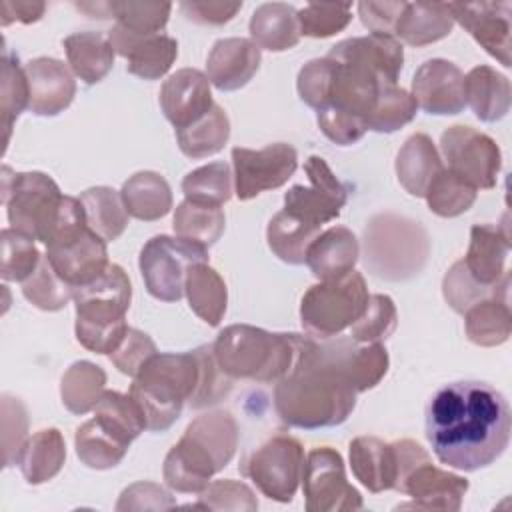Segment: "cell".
I'll list each match as a JSON object with an SVG mask.
<instances>
[{"instance_id":"cell-40","label":"cell","mask_w":512,"mask_h":512,"mask_svg":"<svg viewBox=\"0 0 512 512\" xmlns=\"http://www.w3.org/2000/svg\"><path fill=\"white\" fill-rule=\"evenodd\" d=\"M230 138V120L228 114L214 104L202 118L196 122L178 128L176 140L184 156L188 158H208L220 152Z\"/></svg>"},{"instance_id":"cell-22","label":"cell","mask_w":512,"mask_h":512,"mask_svg":"<svg viewBox=\"0 0 512 512\" xmlns=\"http://www.w3.org/2000/svg\"><path fill=\"white\" fill-rule=\"evenodd\" d=\"M260 60V48L250 38H220L208 54L206 76L218 90L232 92L252 80Z\"/></svg>"},{"instance_id":"cell-54","label":"cell","mask_w":512,"mask_h":512,"mask_svg":"<svg viewBox=\"0 0 512 512\" xmlns=\"http://www.w3.org/2000/svg\"><path fill=\"white\" fill-rule=\"evenodd\" d=\"M194 352L200 362V378L194 394L188 400V406L194 410H200L224 400L232 390V378L226 376L218 366L212 344L198 346Z\"/></svg>"},{"instance_id":"cell-53","label":"cell","mask_w":512,"mask_h":512,"mask_svg":"<svg viewBox=\"0 0 512 512\" xmlns=\"http://www.w3.org/2000/svg\"><path fill=\"white\" fill-rule=\"evenodd\" d=\"M398 326L396 304L386 294H370L364 314L350 326V338L356 342H382Z\"/></svg>"},{"instance_id":"cell-63","label":"cell","mask_w":512,"mask_h":512,"mask_svg":"<svg viewBox=\"0 0 512 512\" xmlns=\"http://www.w3.org/2000/svg\"><path fill=\"white\" fill-rule=\"evenodd\" d=\"M242 8V2H182L180 10L184 16L196 24L220 26L230 22L236 12Z\"/></svg>"},{"instance_id":"cell-51","label":"cell","mask_w":512,"mask_h":512,"mask_svg":"<svg viewBox=\"0 0 512 512\" xmlns=\"http://www.w3.org/2000/svg\"><path fill=\"white\" fill-rule=\"evenodd\" d=\"M42 256L34 240L14 228L2 230V266L6 282H26L38 268Z\"/></svg>"},{"instance_id":"cell-29","label":"cell","mask_w":512,"mask_h":512,"mask_svg":"<svg viewBox=\"0 0 512 512\" xmlns=\"http://www.w3.org/2000/svg\"><path fill=\"white\" fill-rule=\"evenodd\" d=\"M466 104L482 122L502 120L512 102L510 80L492 66H476L464 76Z\"/></svg>"},{"instance_id":"cell-3","label":"cell","mask_w":512,"mask_h":512,"mask_svg":"<svg viewBox=\"0 0 512 512\" xmlns=\"http://www.w3.org/2000/svg\"><path fill=\"white\" fill-rule=\"evenodd\" d=\"M306 336L268 332L250 324L226 326L212 344L218 366L232 380L278 382L296 366Z\"/></svg>"},{"instance_id":"cell-26","label":"cell","mask_w":512,"mask_h":512,"mask_svg":"<svg viewBox=\"0 0 512 512\" xmlns=\"http://www.w3.org/2000/svg\"><path fill=\"white\" fill-rule=\"evenodd\" d=\"M350 466L356 480L374 494L396 486L398 458L394 444L376 436H358L350 442Z\"/></svg>"},{"instance_id":"cell-19","label":"cell","mask_w":512,"mask_h":512,"mask_svg":"<svg viewBox=\"0 0 512 512\" xmlns=\"http://www.w3.org/2000/svg\"><path fill=\"white\" fill-rule=\"evenodd\" d=\"M470 484L466 478L440 470L430 462L416 466L402 482L398 492H404L412 498L410 504L400 508H420V510H444L456 512L462 506V500Z\"/></svg>"},{"instance_id":"cell-10","label":"cell","mask_w":512,"mask_h":512,"mask_svg":"<svg viewBox=\"0 0 512 512\" xmlns=\"http://www.w3.org/2000/svg\"><path fill=\"white\" fill-rule=\"evenodd\" d=\"M304 470V448L298 438L278 434L254 450L242 472L270 500L290 502L298 490Z\"/></svg>"},{"instance_id":"cell-17","label":"cell","mask_w":512,"mask_h":512,"mask_svg":"<svg viewBox=\"0 0 512 512\" xmlns=\"http://www.w3.org/2000/svg\"><path fill=\"white\" fill-rule=\"evenodd\" d=\"M412 98L418 108L434 116L462 112L466 106L462 70L444 58L426 60L412 78Z\"/></svg>"},{"instance_id":"cell-12","label":"cell","mask_w":512,"mask_h":512,"mask_svg":"<svg viewBox=\"0 0 512 512\" xmlns=\"http://www.w3.org/2000/svg\"><path fill=\"white\" fill-rule=\"evenodd\" d=\"M440 150L448 170L470 182L474 188L490 190L498 182L502 154L498 144L484 132L454 124L440 136Z\"/></svg>"},{"instance_id":"cell-58","label":"cell","mask_w":512,"mask_h":512,"mask_svg":"<svg viewBox=\"0 0 512 512\" xmlns=\"http://www.w3.org/2000/svg\"><path fill=\"white\" fill-rule=\"evenodd\" d=\"M194 504V508H208V510H258V500L250 486L238 480H216L208 484Z\"/></svg>"},{"instance_id":"cell-35","label":"cell","mask_w":512,"mask_h":512,"mask_svg":"<svg viewBox=\"0 0 512 512\" xmlns=\"http://www.w3.org/2000/svg\"><path fill=\"white\" fill-rule=\"evenodd\" d=\"M64 50L72 72L86 84L100 82L114 66V48L108 34L76 32L64 38Z\"/></svg>"},{"instance_id":"cell-25","label":"cell","mask_w":512,"mask_h":512,"mask_svg":"<svg viewBox=\"0 0 512 512\" xmlns=\"http://www.w3.org/2000/svg\"><path fill=\"white\" fill-rule=\"evenodd\" d=\"M336 362L356 392L374 388L388 372L390 358L382 342H356L354 338H328Z\"/></svg>"},{"instance_id":"cell-45","label":"cell","mask_w":512,"mask_h":512,"mask_svg":"<svg viewBox=\"0 0 512 512\" xmlns=\"http://www.w3.org/2000/svg\"><path fill=\"white\" fill-rule=\"evenodd\" d=\"M478 188L460 178L448 168H442L430 182L424 198L428 208L442 218H454L464 214L476 202Z\"/></svg>"},{"instance_id":"cell-34","label":"cell","mask_w":512,"mask_h":512,"mask_svg":"<svg viewBox=\"0 0 512 512\" xmlns=\"http://www.w3.org/2000/svg\"><path fill=\"white\" fill-rule=\"evenodd\" d=\"M66 462V442L56 428H44L32 434L18 456V466L28 484L52 480Z\"/></svg>"},{"instance_id":"cell-38","label":"cell","mask_w":512,"mask_h":512,"mask_svg":"<svg viewBox=\"0 0 512 512\" xmlns=\"http://www.w3.org/2000/svg\"><path fill=\"white\" fill-rule=\"evenodd\" d=\"M318 234L320 226L308 224L286 210L274 214L266 228V240L274 256L294 266L306 262V250Z\"/></svg>"},{"instance_id":"cell-15","label":"cell","mask_w":512,"mask_h":512,"mask_svg":"<svg viewBox=\"0 0 512 512\" xmlns=\"http://www.w3.org/2000/svg\"><path fill=\"white\" fill-rule=\"evenodd\" d=\"M46 256L72 288L92 282L110 264L106 240L90 230L88 224L46 244Z\"/></svg>"},{"instance_id":"cell-8","label":"cell","mask_w":512,"mask_h":512,"mask_svg":"<svg viewBox=\"0 0 512 512\" xmlns=\"http://www.w3.org/2000/svg\"><path fill=\"white\" fill-rule=\"evenodd\" d=\"M64 194L44 172H12L2 168V204L6 206L10 228L48 242L62 208Z\"/></svg>"},{"instance_id":"cell-7","label":"cell","mask_w":512,"mask_h":512,"mask_svg":"<svg viewBox=\"0 0 512 512\" xmlns=\"http://www.w3.org/2000/svg\"><path fill=\"white\" fill-rule=\"evenodd\" d=\"M368 298L366 280L356 270L332 280H322L310 286L302 296V326L318 340L340 336L364 314Z\"/></svg>"},{"instance_id":"cell-4","label":"cell","mask_w":512,"mask_h":512,"mask_svg":"<svg viewBox=\"0 0 512 512\" xmlns=\"http://www.w3.org/2000/svg\"><path fill=\"white\" fill-rule=\"evenodd\" d=\"M200 362L196 352H156L134 376L128 394L140 406L146 430L166 432L182 414L198 386Z\"/></svg>"},{"instance_id":"cell-62","label":"cell","mask_w":512,"mask_h":512,"mask_svg":"<svg viewBox=\"0 0 512 512\" xmlns=\"http://www.w3.org/2000/svg\"><path fill=\"white\" fill-rule=\"evenodd\" d=\"M406 2H376L364 0L358 2V16L362 24L370 30V34L394 36L396 24L404 12Z\"/></svg>"},{"instance_id":"cell-20","label":"cell","mask_w":512,"mask_h":512,"mask_svg":"<svg viewBox=\"0 0 512 512\" xmlns=\"http://www.w3.org/2000/svg\"><path fill=\"white\" fill-rule=\"evenodd\" d=\"M212 106L210 80L196 68L176 70L160 88V108L176 130L196 122Z\"/></svg>"},{"instance_id":"cell-44","label":"cell","mask_w":512,"mask_h":512,"mask_svg":"<svg viewBox=\"0 0 512 512\" xmlns=\"http://www.w3.org/2000/svg\"><path fill=\"white\" fill-rule=\"evenodd\" d=\"M94 418L128 444L146 430V420L136 400L116 390H104L94 408Z\"/></svg>"},{"instance_id":"cell-16","label":"cell","mask_w":512,"mask_h":512,"mask_svg":"<svg viewBox=\"0 0 512 512\" xmlns=\"http://www.w3.org/2000/svg\"><path fill=\"white\" fill-rule=\"evenodd\" d=\"M454 22H458L470 36L502 66H512V6L510 2H450Z\"/></svg>"},{"instance_id":"cell-42","label":"cell","mask_w":512,"mask_h":512,"mask_svg":"<svg viewBox=\"0 0 512 512\" xmlns=\"http://www.w3.org/2000/svg\"><path fill=\"white\" fill-rule=\"evenodd\" d=\"M76 456L92 470H108L122 462L130 444L104 428L96 418L84 422L74 436Z\"/></svg>"},{"instance_id":"cell-23","label":"cell","mask_w":512,"mask_h":512,"mask_svg":"<svg viewBox=\"0 0 512 512\" xmlns=\"http://www.w3.org/2000/svg\"><path fill=\"white\" fill-rule=\"evenodd\" d=\"M216 472H220V466L214 456L186 432L170 448L162 466L168 488L182 494H200Z\"/></svg>"},{"instance_id":"cell-5","label":"cell","mask_w":512,"mask_h":512,"mask_svg":"<svg viewBox=\"0 0 512 512\" xmlns=\"http://www.w3.org/2000/svg\"><path fill=\"white\" fill-rule=\"evenodd\" d=\"M76 338L96 354H112L126 330V312L132 300L128 274L118 264L108 268L92 282L74 288Z\"/></svg>"},{"instance_id":"cell-55","label":"cell","mask_w":512,"mask_h":512,"mask_svg":"<svg viewBox=\"0 0 512 512\" xmlns=\"http://www.w3.org/2000/svg\"><path fill=\"white\" fill-rule=\"evenodd\" d=\"M352 20V4L310 2L298 10L300 34L310 38H328L342 32Z\"/></svg>"},{"instance_id":"cell-9","label":"cell","mask_w":512,"mask_h":512,"mask_svg":"<svg viewBox=\"0 0 512 512\" xmlns=\"http://www.w3.org/2000/svg\"><path fill=\"white\" fill-rule=\"evenodd\" d=\"M208 262V248L166 234L150 238L138 258L140 274L150 296L162 302H178L190 266Z\"/></svg>"},{"instance_id":"cell-32","label":"cell","mask_w":512,"mask_h":512,"mask_svg":"<svg viewBox=\"0 0 512 512\" xmlns=\"http://www.w3.org/2000/svg\"><path fill=\"white\" fill-rule=\"evenodd\" d=\"M454 28L448 4L442 2H406L396 24L394 38L408 46H426L446 38Z\"/></svg>"},{"instance_id":"cell-36","label":"cell","mask_w":512,"mask_h":512,"mask_svg":"<svg viewBox=\"0 0 512 512\" xmlns=\"http://www.w3.org/2000/svg\"><path fill=\"white\" fill-rule=\"evenodd\" d=\"M122 200L130 216L144 222L164 218L172 208V190L166 178L152 170L132 174L122 184Z\"/></svg>"},{"instance_id":"cell-41","label":"cell","mask_w":512,"mask_h":512,"mask_svg":"<svg viewBox=\"0 0 512 512\" xmlns=\"http://www.w3.org/2000/svg\"><path fill=\"white\" fill-rule=\"evenodd\" d=\"M106 390V372L88 360L74 362L62 376L60 396L68 412L82 416L96 408Z\"/></svg>"},{"instance_id":"cell-56","label":"cell","mask_w":512,"mask_h":512,"mask_svg":"<svg viewBox=\"0 0 512 512\" xmlns=\"http://www.w3.org/2000/svg\"><path fill=\"white\" fill-rule=\"evenodd\" d=\"M332 80H334V62L328 56L306 62L300 68L298 80H296L300 100L318 112L330 100Z\"/></svg>"},{"instance_id":"cell-30","label":"cell","mask_w":512,"mask_h":512,"mask_svg":"<svg viewBox=\"0 0 512 512\" xmlns=\"http://www.w3.org/2000/svg\"><path fill=\"white\" fill-rule=\"evenodd\" d=\"M442 168L444 166L432 138L422 132L412 134L396 156L398 182L416 198H424L430 182Z\"/></svg>"},{"instance_id":"cell-6","label":"cell","mask_w":512,"mask_h":512,"mask_svg":"<svg viewBox=\"0 0 512 512\" xmlns=\"http://www.w3.org/2000/svg\"><path fill=\"white\" fill-rule=\"evenodd\" d=\"M430 254L420 222L392 212L376 214L364 228V264L384 280H408L418 274Z\"/></svg>"},{"instance_id":"cell-57","label":"cell","mask_w":512,"mask_h":512,"mask_svg":"<svg viewBox=\"0 0 512 512\" xmlns=\"http://www.w3.org/2000/svg\"><path fill=\"white\" fill-rule=\"evenodd\" d=\"M28 440V412L20 398L2 394V458L4 466L18 462L20 450Z\"/></svg>"},{"instance_id":"cell-37","label":"cell","mask_w":512,"mask_h":512,"mask_svg":"<svg viewBox=\"0 0 512 512\" xmlns=\"http://www.w3.org/2000/svg\"><path fill=\"white\" fill-rule=\"evenodd\" d=\"M184 294L190 310L208 326H218L226 314L228 290L222 276L208 264L190 266L184 282Z\"/></svg>"},{"instance_id":"cell-18","label":"cell","mask_w":512,"mask_h":512,"mask_svg":"<svg viewBox=\"0 0 512 512\" xmlns=\"http://www.w3.org/2000/svg\"><path fill=\"white\" fill-rule=\"evenodd\" d=\"M108 40L116 54L126 58V70L142 80L162 78L178 56V42L166 34H132L114 24Z\"/></svg>"},{"instance_id":"cell-47","label":"cell","mask_w":512,"mask_h":512,"mask_svg":"<svg viewBox=\"0 0 512 512\" xmlns=\"http://www.w3.org/2000/svg\"><path fill=\"white\" fill-rule=\"evenodd\" d=\"M232 170L226 162H212L188 172L182 180L186 200L222 206L232 196Z\"/></svg>"},{"instance_id":"cell-52","label":"cell","mask_w":512,"mask_h":512,"mask_svg":"<svg viewBox=\"0 0 512 512\" xmlns=\"http://www.w3.org/2000/svg\"><path fill=\"white\" fill-rule=\"evenodd\" d=\"M508 278H510V274L506 272L496 286H482L480 282H476L472 278V274L466 270L464 262L458 260L452 264V268L446 272V276L442 280V294L454 312L464 314L472 304L494 296Z\"/></svg>"},{"instance_id":"cell-48","label":"cell","mask_w":512,"mask_h":512,"mask_svg":"<svg viewBox=\"0 0 512 512\" xmlns=\"http://www.w3.org/2000/svg\"><path fill=\"white\" fill-rule=\"evenodd\" d=\"M24 298L46 312L62 310L74 296V288L54 270L48 256H42L36 272L22 282Z\"/></svg>"},{"instance_id":"cell-14","label":"cell","mask_w":512,"mask_h":512,"mask_svg":"<svg viewBox=\"0 0 512 512\" xmlns=\"http://www.w3.org/2000/svg\"><path fill=\"white\" fill-rule=\"evenodd\" d=\"M304 170L310 186H292L284 194V210L308 224L322 226L340 216L348 200V188L336 178L322 156H310Z\"/></svg>"},{"instance_id":"cell-43","label":"cell","mask_w":512,"mask_h":512,"mask_svg":"<svg viewBox=\"0 0 512 512\" xmlns=\"http://www.w3.org/2000/svg\"><path fill=\"white\" fill-rule=\"evenodd\" d=\"M172 228L178 238L210 248L224 234L226 216L220 206L184 200L176 206Z\"/></svg>"},{"instance_id":"cell-27","label":"cell","mask_w":512,"mask_h":512,"mask_svg":"<svg viewBox=\"0 0 512 512\" xmlns=\"http://www.w3.org/2000/svg\"><path fill=\"white\" fill-rule=\"evenodd\" d=\"M358 256L360 246L356 234L344 226H332L312 240L306 250V264L322 282L354 270Z\"/></svg>"},{"instance_id":"cell-13","label":"cell","mask_w":512,"mask_h":512,"mask_svg":"<svg viewBox=\"0 0 512 512\" xmlns=\"http://www.w3.org/2000/svg\"><path fill=\"white\" fill-rule=\"evenodd\" d=\"M232 168L238 200H250L286 184L298 168V152L286 142H274L260 150L236 146L232 148Z\"/></svg>"},{"instance_id":"cell-50","label":"cell","mask_w":512,"mask_h":512,"mask_svg":"<svg viewBox=\"0 0 512 512\" xmlns=\"http://www.w3.org/2000/svg\"><path fill=\"white\" fill-rule=\"evenodd\" d=\"M110 18L132 34H160L170 18L172 4L168 2H108Z\"/></svg>"},{"instance_id":"cell-64","label":"cell","mask_w":512,"mask_h":512,"mask_svg":"<svg viewBox=\"0 0 512 512\" xmlns=\"http://www.w3.org/2000/svg\"><path fill=\"white\" fill-rule=\"evenodd\" d=\"M44 10L46 4L40 0H4L0 4V22L2 26H8L12 22L32 24L44 16Z\"/></svg>"},{"instance_id":"cell-21","label":"cell","mask_w":512,"mask_h":512,"mask_svg":"<svg viewBox=\"0 0 512 512\" xmlns=\"http://www.w3.org/2000/svg\"><path fill=\"white\" fill-rule=\"evenodd\" d=\"M30 86V112L56 116L64 112L76 94V80L68 66L56 58L40 56L24 64Z\"/></svg>"},{"instance_id":"cell-39","label":"cell","mask_w":512,"mask_h":512,"mask_svg":"<svg viewBox=\"0 0 512 512\" xmlns=\"http://www.w3.org/2000/svg\"><path fill=\"white\" fill-rule=\"evenodd\" d=\"M86 222L102 240H116L128 226V210L122 194L110 186H94L80 194Z\"/></svg>"},{"instance_id":"cell-33","label":"cell","mask_w":512,"mask_h":512,"mask_svg":"<svg viewBox=\"0 0 512 512\" xmlns=\"http://www.w3.org/2000/svg\"><path fill=\"white\" fill-rule=\"evenodd\" d=\"M328 54L356 58L368 64L372 70H376L390 84H396L404 64L402 42L396 40L394 36H380V34L346 38L334 44Z\"/></svg>"},{"instance_id":"cell-28","label":"cell","mask_w":512,"mask_h":512,"mask_svg":"<svg viewBox=\"0 0 512 512\" xmlns=\"http://www.w3.org/2000/svg\"><path fill=\"white\" fill-rule=\"evenodd\" d=\"M510 278L500 286V290L472 304L464 312V328L470 342L476 346H500L512 334V312L508 304Z\"/></svg>"},{"instance_id":"cell-60","label":"cell","mask_w":512,"mask_h":512,"mask_svg":"<svg viewBox=\"0 0 512 512\" xmlns=\"http://www.w3.org/2000/svg\"><path fill=\"white\" fill-rule=\"evenodd\" d=\"M316 122L322 134L338 146H350L366 134V124L334 106H326L316 112Z\"/></svg>"},{"instance_id":"cell-24","label":"cell","mask_w":512,"mask_h":512,"mask_svg":"<svg viewBox=\"0 0 512 512\" xmlns=\"http://www.w3.org/2000/svg\"><path fill=\"white\" fill-rule=\"evenodd\" d=\"M510 252V236L506 226L474 224L470 230V244L464 256V266L482 286H496L506 270Z\"/></svg>"},{"instance_id":"cell-49","label":"cell","mask_w":512,"mask_h":512,"mask_svg":"<svg viewBox=\"0 0 512 512\" xmlns=\"http://www.w3.org/2000/svg\"><path fill=\"white\" fill-rule=\"evenodd\" d=\"M30 104V86L26 68L20 64L18 56L10 50H4L2 58V128L4 144L10 140L12 124Z\"/></svg>"},{"instance_id":"cell-1","label":"cell","mask_w":512,"mask_h":512,"mask_svg":"<svg viewBox=\"0 0 512 512\" xmlns=\"http://www.w3.org/2000/svg\"><path fill=\"white\" fill-rule=\"evenodd\" d=\"M512 416L502 392L486 382L442 386L426 406V438L436 458L456 470L494 464L510 444Z\"/></svg>"},{"instance_id":"cell-31","label":"cell","mask_w":512,"mask_h":512,"mask_svg":"<svg viewBox=\"0 0 512 512\" xmlns=\"http://www.w3.org/2000/svg\"><path fill=\"white\" fill-rule=\"evenodd\" d=\"M250 40L264 50L284 52L300 42L298 10L284 2L260 4L250 18Z\"/></svg>"},{"instance_id":"cell-61","label":"cell","mask_w":512,"mask_h":512,"mask_svg":"<svg viewBox=\"0 0 512 512\" xmlns=\"http://www.w3.org/2000/svg\"><path fill=\"white\" fill-rule=\"evenodd\" d=\"M176 500L154 482H136L128 486L116 504V510H166L174 508Z\"/></svg>"},{"instance_id":"cell-59","label":"cell","mask_w":512,"mask_h":512,"mask_svg":"<svg viewBox=\"0 0 512 512\" xmlns=\"http://www.w3.org/2000/svg\"><path fill=\"white\" fill-rule=\"evenodd\" d=\"M156 352V344L146 332L138 328H128L118 348L108 356L122 374L134 378Z\"/></svg>"},{"instance_id":"cell-11","label":"cell","mask_w":512,"mask_h":512,"mask_svg":"<svg viewBox=\"0 0 512 512\" xmlns=\"http://www.w3.org/2000/svg\"><path fill=\"white\" fill-rule=\"evenodd\" d=\"M302 490L308 512L360 510L362 496L348 482L340 452L330 446L308 452L302 470Z\"/></svg>"},{"instance_id":"cell-2","label":"cell","mask_w":512,"mask_h":512,"mask_svg":"<svg viewBox=\"0 0 512 512\" xmlns=\"http://www.w3.org/2000/svg\"><path fill=\"white\" fill-rule=\"evenodd\" d=\"M356 396L328 340L308 334L296 366L276 382L274 408L292 428L320 430L346 422L356 408Z\"/></svg>"},{"instance_id":"cell-46","label":"cell","mask_w":512,"mask_h":512,"mask_svg":"<svg viewBox=\"0 0 512 512\" xmlns=\"http://www.w3.org/2000/svg\"><path fill=\"white\" fill-rule=\"evenodd\" d=\"M418 112L412 94L398 84L382 86L372 112L366 118V130L390 134L410 124Z\"/></svg>"}]
</instances>
